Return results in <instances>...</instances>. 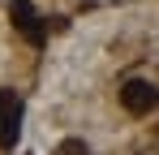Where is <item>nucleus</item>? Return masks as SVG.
Returning <instances> with one entry per match:
<instances>
[{
	"label": "nucleus",
	"mask_w": 159,
	"mask_h": 155,
	"mask_svg": "<svg viewBox=\"0 0 159 155\" xmlns=\"http://www.w3.org/2000/svg\"><path fill=\"white\" fill-rule=\"evenodd\" d=\"M120 103H125V112H133V116H146V112L159 108V86L146 82V78H129L120 86Z\"/></svg>",
	"instance_id": "nucleus-1"
},
{
	"label": "nucleus",
	"mask_w": 159,
	"mask_h": 155,
	"mask_svg": "<svg viewBox=\"0 0 159 155\" xmlns=\"http://www.w3.org/2000/svg\"><path fill=\"white\" fill-rule=\"evenodd\" d=\"M22 129V99L13 91H0V147H9Z\"/></svg>",
	"instance_id": "nucleus-2"
},
{
	"label": "nucleus",
	"mask_w": 159,
	"mask_h": 155,
	"mask_svg": "<svg viewBox=\"0 0 159 155\" xmlns=\"http://www.w3.org/2000/svg\"><path fill=\"white\" fill-rule=\"evenodd\" d=\"M13 17H17V26H22V30H26L30 39H39V17H34V9H30V0H17V4H13Z\"/></svg>",
	"instance_id": "nucleus-3"
}]
</instances>
